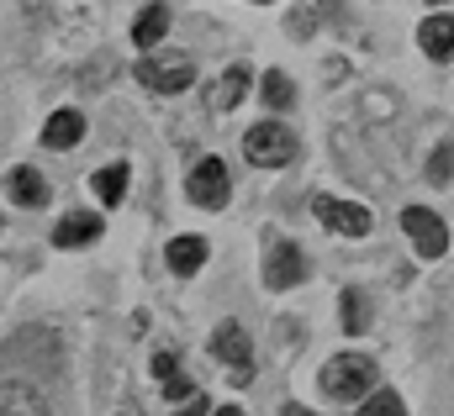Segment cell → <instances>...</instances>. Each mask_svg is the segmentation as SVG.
<instances>
[{"label":"cell","instance_id":"7402d4cb","mask_svg":"<svg viewBox=\"0 0 454 416\" xmlns=\"http://www.w3.org/2000/svg\"><path fill=\"white\" fill-rule=\"evenodd\" d=\"M164 401H169V406H175V401H196V385L180 380V374H169V380H164Z\"/></svg>","mask_w":454,"mask_h":416},{"label":"cell","instance_id":"9a60e30c","mask_svg":"<svg viewBox=\"0 0 454 416\" xmlns=\"http://www.w3.org/2000/svg\"><path fill=\"white\" fill-rule=\"evenodd\" d=\"M164 32H169V11H164V5H148V11L137 16V27H132V42H137V48H153Z\"/></svg>","mask_w":454,"mask_h":416},{"label":"cell","instance_id":"8992f818","mask_svg":"<svg viewBox=\"0 0 454 416\" xmlns=\"http://www.w3.org/2000/svg\"><path fill=\"white\" fill-rule=\"evenodd\" d=\"M312 216L328 227V232H343V237H370V211L348 206V201H333V196H317L312 201Z\"/></svg>","mask_w":454,"mask_h":416},{"label":"cell","instance_id":"7c38bea8","mask_svg":"<svg viewBox=\"0 0 454 416\" xmlns=\"http://www.w3.org/2000/svg\"><path fill=\"white\" fill-rule=\"evenodd\" d=\"M11 201H16V206H43V201H48V180H43L37 169H27V164L11 169Z\"/></svg>","mask_w":454,"mask_h":416},{"label":"cell","instance_id":"cb8c5ba5","mask_svg":"<svg viewBox=\"0 0 454 416\" xmlns=\"http://www.w3.org/2000/svg\"><path fill=\"white\" fill-rule=\"evenodd\" d=\"M175 369H180V353H153V374L159 380H169Z\"/></svg>","mask_w":454,"mask_h":416},{"label":"cell","instance_id":"5b68a950","mask_svg":"<svg viewBox=\"0 0 454 416\" xmlns=\"http://www.w3.org/2000/svg\"><path fill=\"white\" fill-rule=\"evenodd\" d=\"M185 190H191V201L207 211H223L227 196H232V185H227V169L223 158H201L196 169H191V180H185Z\"/></svg>","mask_w":454,"mask_h":416},{"label":"cell","instance_id":"e0dca14e","mask_svg":"<svg viewBox=\"0 0 454 416\" xmlns=\"http://www.w3.org/2000/svg\"><path fill=\"white\" fill-rule=\"evenodd\" d=\"M5 412H48V396H32L27 380H5Z\"/></svg>","mask_w":454,"mask_h":416},{"label":"cell","instance_id":"44dd1931","mask_svg":"<svg viewBox=\"0 0 454 416\" xmlns=\"http://www.w3.org/2000/svg\"><path fill=\"white\" fill-rule=\"evenodd\" d=\"M364 416H402V396H391V390L370 396V401H364Z\"/></svg>","mask_w":454,"mask_h":416},{"label":"cell","instance_id":"2e32d148","mask_svg":"<svg viewBox=\"0 0 454 416\" xmlns=\"http://www.w3.org/2000/svg\"><path fill=\"white\" fill-rule=\"evenodd\" d=\"M339 316H343V332H364V327H370V301H364V290H343Z\"/></svg>","mask_w":454,"mask_h":416},{"label":"cell","instance_id":"4fadbf2b","mask_svg":"<svg viewBox=\"0 0 454 416\" xmlns=\"http://www.w3.org/2000/svg\"><path fill=\"white\" fill-rule=\"evenodd\" d=\"M164 258H169V269H175V274H196V269L207 264V243H201V237H175Z\"/></svg>","mask_w":454,"mask_h":416},{"label":"cell","instance_id":"277c9868","mask_svg":"<svg viewBox=\"0 0 454 416\" xmlns=\"http://www.w3.org/2000/svg\"><path fill=\"white\" fill-rule=\"evenodd\" d=\"M402 227H407V237L418 243L423 258H444V253H450V232H444V221L428 206H407L402 211Z\"/></svg>","mask_w":454,"mask_h":416},{"label":"cell","instance_id":"ac0fdd59","mask_svg":"<svg viewBox=\"0 0 454 416\" xmlns=\"http://www.w3.org/2000/svg\"><path fill=\"white\" fill-rule=\"evenodd\" d=\"M96 196H101L106 206H116V201L127 196V169H121V164H106V169L96 174Z\"/></svg>","mask_w":454,"mask_h":416},{"label":"cell","instance_id":"7a4b0ae2","mask_svg":"<svg viewBox=\"0 0 454 416\" xmlns=\"http://www.w3.org/2000/svg\"><path fill=\"white\" fill-rule=\"evenodd\" d=\"M243 153H248L254 169H280V164L296 158V137H291V127H280V121H259V127L243 132Z\"/></svg>","mask_w":454,"mask_h":416},{"label":"cell","instance_id":"9c48e42d","mask_svg":"<svg viewBox=\"0 0 454 416\" xmlns=\"http://www.w3.org/2000/svg\"><path fill=\"white\" fill-rule=\"evenodd\" d=\"M96 237H101V221L85 216V211H69V216L53 227V243H59V248H85V243H96Z\"/></svg>","mask_w":454,"mask_h":416},{"label":"cell","instance_id":"52a82bcc","mask_svg":"<svg viewBox=\"0 0 454 416\" xmlns=\"http://www.w3.org/2000/svg\"><path fill=\"white\" fill-rule=\"evenodd\" d=\"M301 280H307L301 248H296V243H275V248H270V264H264V285H270V290H291V285H301Z\"/></svg>","mask_w":454,"mask_h":416},{"label":"cell","instance_id":"484cf974","mask_svg":"<svg viewBox=\"0 0 454 416\" xmlns=\"http://www.w3.org/2000/svg\"><path fill=\"white\" fill-rule=\"evenodd\" d=\"M434 5H439V0H434Z\"/></svg>","mask_w":454,"mask_h":416},{"label":"cell","instance_id":"8fae6325","mask_svg":"<svg viewBox=\"0 0 454 416\" xmlns=\"http://www.w3.org/2000/svg\"><path fill=\"white\" fill-rule=\"evenodd\" d=\"M80 137H85V116L80 111H53L48 127H43V143L48 148H74Z\"/></svg>","mask_w":454,"mask_h":416},{"label":"cell","instance_id":"ba28073f","mask_svg":"<svg viewBox=\"0 0 454 416\" xmlns=\"http://www.w3.org/2000/svg\"><path fill=\"white\" fill-rule=\"evenodd\" d=\"M212 353L238 369V380H248V364H254V343H248V332L238 327V321H223L217 327V337H212Z\"/></svg>","mask_w":454,"mask_h":416},{"label":"cell","instance_id":"5bb4252c","mask_svg":"<svg viewBox=\"0 0 454 416\" xmlns=\"http://www.w3.org/2000/svg\"><path fill=\"white\" fill-rule=\"evenodd\" d=\"M243 90H248V69L238 64V69H227L223 80L212 85V105H217V111H232V105L243 101Z\"/></svg>","mask_w":454,"mask_h":416},{"label":"cell","instance_id":"6da1fadb","mask_svg":"<svg viewBox=\"0 0 454 416\" xmlns=\"http://www.w3.org/2000/svg\"><path fill=\"white\" fill-rule=\"evenodd\" d=\"M323 396L328 401H359L364 390H375V358H364V353H339V358H328L323 364Z\"/></svg>","mask_w":454,"mask_h":416},{"label":"cell","instance_id":"3957f363","mask_svg":"<svg viewBox=\"0 0 454 416\" xmlns=\"http://www.w3.org/2000/svg\"><path fill=\"white\" fill-rule=\"evenodd\" d=\"M137 80H143L148 90H159V96H175V90H185V85L196 80V64H191L185 53H148V58L137 64Z\"/></svg>","mask_w":454,"mask_h":416},{"label":"cell","instance_id":"ffe728a7","mask_svg":"<svg viewBox=\"0 0 454 416\" xmlns=\"http://www.w3.org/2000/svg\"><path fill=\"white\" fill-rule=\"evenodd\" d=\"M454 180V143H444L434 158H428V185H450Z\"/></svg>","mask_w":454,"mask_h":416},{"label":"cell","instance_id":"603a6c76","mask_svg":"<svg viewBox=\"0 0 454 416\" xmlns=\"http://www.w3.org/2000/svg\"><path fill=\"white\" fill-rule=\"evenodd\" d=\"M286 27H291V37H312V32H317V16H307V11H296V16H291Z\"/></svg>","mask_w":454,"mask_h":416},{"label":"cell","instance_id":"d6986e66","mask_svg":"<svg viewBox=\"0 0 454 416\" xmlns=\"http://www.w3.org/2000/svg\"><path fill=\"white\" fill-rule=\"evenodd\" d=\"M259 90H264V101L275 105V111H286V105L296 101V90H291V80H286V74H280V69H270V74H264V85H259Z\"/></svg>","mask_w":454,"mask_h":416},{"label":"cell","instance_id":"30bf717a","mask_svg":"<svg viewBox=\"0 0 454 416\" xmlns=\"http://www.w3.org/2000/svg\"><path fill=\"white\" fill-rule=\"evenodd\" d=\"M418 42H423V53H428V58H439V64H444V58L454 53V16H428V21L418 27Z\"/></svg>","mask_w":454,"mask_h":416},{"label":"cell","instance_id":"d4e9b609","mask_svg":"<svg viewBox=\"0 0 454 416\" xmlns=\"http://www.w3.org/2000/svg\"><path fill=\"white\" fill-rule=\"evenodd\" d=\"M323 11H328V16H343V0H323Z\"/></svg>","mask_w":454,"mask_h":416}]
</instances>
